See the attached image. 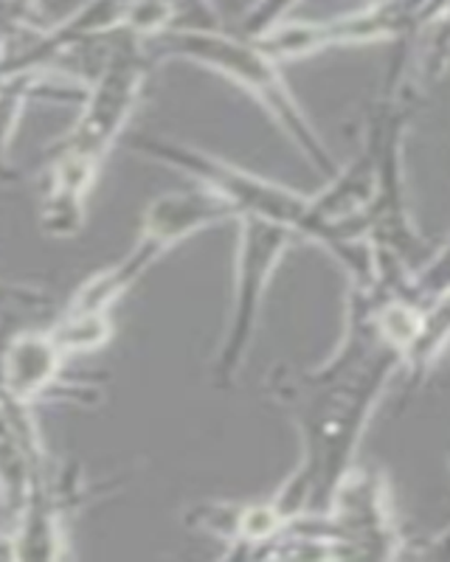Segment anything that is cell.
I'll return each instance as SVG.
<instances>
[{"label":"cell","mask_w":450,"mask_h":562,"mask_svg":"<svg viewBox=\"0 0 450 562\" xmlns=\"http://www.w3.org/2000/svg\"><path fill=\"white\" fill-rule=\"evenodd\" d=\"M400 366V351L380 338L367 299L352 288L347 335L335 358L304 374L268 378L302 434V461L270 498L284 520L327 509L335 486L355 467L363 430Z\"/></svg>","instance_id":"obj_1"},{"label":"cell","mask_w":450,"mask_h":562,"mask_svg":"<svg viewBox=\"0 0 450 562\" xmlns=\"http://www.w3.org/2000/svg\"><path fill=\"white\" fill-rule=\"evenodd\" d=\"M0 23L14 32L45 29L43 3L40 0H0Z\"/></svg>","instance_id":"obj_10"},{"label":"cell","mask_w":450,"mask_h":562,"mask_svg":"<svg viewBox=\"0 0 450 562\" xmlns=\"http://www.w3.org/2000/svg\"><path fill=\"white\" fill-rule=\"evenodd\" d=\"M293 239H296V234L282 228V225L259 217H239L232 324H228V333H225L217 360H214V383L220 389H228L234 383L248 351H251L265 293H268V284L273 279V270L279 268Z\"/></svg>","instance_id":"obj_6"},{"label":"cell","mask_w":450,"mask_h":562,"mask_svg":"<svg viewBox=\"0 0 450 562\" xmlns=\"http://www.w3.org/2000/svg\"><path fill=\"white\" fill-rule=\"evenodd\" d=\"M228 220H237V211L203 183L155 198L144 211L142 234H138L135 248L122 262L102 270L85 288H79L71 307L65 313L108 315L110 307L153 268L155 259H161L167 250L198 234L200 228H212V225L228 223Z\"/></svg>","instance_id":"obj_4"},{"label":"cell","mask_w":450,"mask_h":562,"mask_svg":"<svg viewBox=\"0 0 450 562\" xmlns=\"http://www.w3.org/2000/svg\"><path fill=\"white\" fill-rule=\"evenodd\" d=\"M302 0H257L248 12L239 20L237 34L248 40H259L268 34L270 29H277L279 23L290 20V12L299 7Z\"/></svg>","instance_id":"obj_9"},{"label":"cell","mask_w":450,"mask_h":562,"mask_svg":"<svg viewBox=\"0 0 450 562\" xmlns=\"http://www.w3.org/2000/svg\"><path fill=\"white\" fill-rule=\"evenodd\" d=\"M37 74H3L0 77V178H7V147L12 130L26 104L29 90L37 88Z\"/></svg>","instance_id":"obj_8"},{"label":"cell","mask_w":450,"mask_h":562,"mask_svg":"<svg viewBox=\"0 0 450 562\" xmlns=\"http://www.w3.org/2000/svg\"><path fill=\"white\" fill-rule=\"evenodd\" d=\"M155 59L144 40L124 32L102 68L88 79L85 108L48 158L43 228L54 237H74L85 225V200L108 160L110 147L133 119Z\"/></svg>","instance_id":"obj_2"},{"label":"cell","mask_w":450,"mask_h":562,"mask_svg":"<svg viewBox=\"0 0 450 562\" xmlns=\"http://www.w3.org/2000/svg\"><path fill=\"white\" fill-rule=\"evenodd\" d=\"M63 358L65 355L48 333L14 338L3 351V363H0V383L7 389L9 400L29 403L40 391L48 389L57 380Z\"/></svg>","instance_id":"obj_7"},{"label":"cell","mask_w":450,"mask_h":562,"mask_svg":"<svg viewBox=\"0 0 450 562\" xmlns=\"http://www.w3.org/2000/svg\"><path fill=\"white\" fill-rule=\"evenodd\" d=\"M147 52L153 59H189L203 68L223 74L239 88L248 90L282 127L304 158L313 164L318 172L335 175V160L324 140L318 138V130L310 124L307 113L302 110L299 99L293 97V88L284 79L282 68L257 40H248L237 32H228L223 26L214 29H169L158 37L147 40Z\"/></svg>","instance_id":"obj_3"},{"label":"cell","mask_w":450,"mask_h":562,"mask_svg":"<svg viewBox=\"0 0 450 562\" xmlns=\"http://www.w3.org/2000/svg\"><path fill=\"white\" fill-rule=\"evenodd\" d=\"M130 147L149 155L153 160H161L167 167L192 175L198 183L209 186L212 192H217L225 203L237 211V220L259 217L293 231L296 237L304 234L310 198H302V194L290 192V189L273 183V180L259 178V175L248 172V169L234 167L228 160L214 158V155L203 153V149L187 147V144H178V140L142 135V138L130 140Z\"/></svg>","instance_id":"obj_5"}]
</instances>
